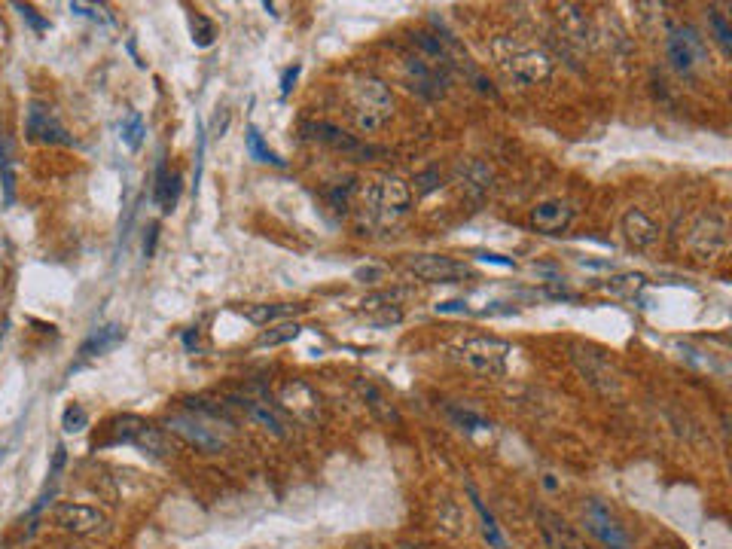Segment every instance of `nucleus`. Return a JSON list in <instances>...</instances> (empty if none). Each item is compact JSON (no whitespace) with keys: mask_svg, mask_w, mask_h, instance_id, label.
Wrapping results in <instances>:
<instances>
[{"mask_svg":"<svg viewBox=\"0 0 732 549\" xmlns=\"http://www.w3.org/2000/svg\"><path fill=\"white\" fill-rule=\"evenodd\" d=\"M354 101V122L357 129L373 135L388 126V119L394 116V95L385 80L379 77H360L351 89Z\"/></svg>","mask_w":732,"mask_h":549,"instance_id":"nucleus-1","label":"nucleus"},{"mask_svg":"<svg viewBox=\"0 0 732 549\" xmlns=\"http://www.w3.org/2000/svg\"><path fill=\"white\" fill-rule=\"evenodd\" d=\"M513 354V345L498 336H470L452 348V357L470 370L473 376H488L498 379L507 373V360Z\"/></svg>","mask_w":732,"mask_h":549,"instance_id":"nucleus-2","label":"nucleus"},{"mask_svg":"<svg viewBox=\"0 0 732 549\" xmlns=\"http://www.w3.org/2000/svg\"><path fill=\"white\" fill-rule=\"evenodd\" d=\"M107 431H110L107 446H135L138 452L153 455V458H168L174 452L162 427H156V424H150L147 418H138V415L113 418Z\"/></svg>","mask_w":732,"mask_h":549,"instance_id":"nucleus-3","label":"nucleus"},{"mask_svg":"<svg viewBox=\"0 0 732 549\" xmlns=\"http://www.w3.org/2000/svg\"><path fill=\"white\" fill-rule=\"evenodd\" d=\"M665 55L678 74H696L708 61V43L693 25H668Z\"/></svg>","mask_w":732,"mask_h":549,"instance_id":"nucleus-4","label":"nucleus"},{"mask_svg":"<svg viewBox=\"0 0 732 549\" xmlns=\"http://www.w3.org/2000/svg\"><path fill=\"white\" fill-rule=\"evenodd\" d=\"M729 248V223L720 211H702L690 226V251L699 263H714Z\"/></svg>","mask_w":732,"mask_h":549,"instance_id":"nucleus-5","label":"nucleus"},{"mask_svg":"<svg viewBox=\"0 0 732 549\" xmlns=\"http://www.w3.org/2000/svg\"><path fill=\"white\" fill-rule=\"evenodd\" d=\"M49 522L71 537H98V534H107V528H110V519L104 510H98L92 504H80V501L55 504L49 513Z\"/></svg>","mask_w":732,"mask_h":549,"instance_id":"nucleus-6","label":"nucleus"},{"mask_svg":"<svg viewBox=\"0 0 732 549\" xmlns=\"http://www.w3.org/2000/svg\"><path fill=\"white\" fill-rule=\"evenodd\" d=\"M583 528L604 546V549H635L629 528L610 513V507L598 498L583 504Z\"/></svg>","mask_w":732,"mask_h":549,"instance_id":"nucleus-7","label":"nucleus"},{"mask_svg":"<svg viewBox=\"0 0 732 549\" xmlns=\"http://www.w3.org/2000/svg\"><path fill=\"white\" fill-rule=\"evenodd\" d=\"M305 138L321 144V147H330L342 156H351V159H370V156H379L385 153L382 147H373V144H363L360 138L348 135L342 126H336V122H327V119H312V122H305L302 126Z\"/></svg>","mask_w":732,"mask_h":549,"instance_id":"nucleus-8","label":"nucleus"},{"mask_svg":"<svg viewBox=\"0 0 732 549\" xmlns=\"http://www.w3.org/2000/svg\"><path fill=\"white\" fill-rule=\"evenodd\" d=\"M370 202H373V214L379 217V223L388 226L409 211L412 190H409V183L400 180L397 174H385V177H379V183L370 187Z\"/></svg>","mask_w":732,"mask_h":549,"instance_id":"nucleus-9","label":"nucleus"},{"mask_svg":"<svg viewBox=\"0 0 732 549\" xmlns=\"http://www.w3.org/2000/svg\"><path fill=\"white\" fill-rule=\"evenodd\" d=\"M501 68L516 86H537L553 77V58L540 49H513L501 58Z\"/></svg>","mask_w":732,"mask_h":549,"instance_id":"nucleus-10","label":"nucleus"},{"mask_svg":"<svg viewBox=\"0 0 732 549\" xmlns=\"http://www.w3.org/2000/svg\"><path fill=\"white\" fill-rule=\"evenodd\" d=\"M165 427H168V434H174V437H180L183 443L196 446L199 452L217 455V452L226 449V437L217 431V427H214L211 421H205V418H199V415H193V412H187V415H171V418L165 421Z\"/></svg>","mask_w":732,"mask_h":549,"instance_id":"nucleus-11","label":"nucleus"},{"mask_svg":"<svg viewBox=\"0 0 732 549\" xmlns=\"http://www.w3.org/2000/svg\"><path fill=\"white\" fill-rule=\"evenodd\" d=\"M28 138L34 144H49V147H74V135L65 129V122L58 119V113L43 104V101H31L28 104V126H25Z\"/></svg>","mask_w":732,"mask_h":549,"instance_id":"nucleus-12","label":"nucleus"},{"mask_svg":"<svg viewBox=\"0 0 732 549\" xmlns=\"http://www.w3.org/2000/svg\"><path fill=\"white\" fill-rule=\"evenodd\" d=\"M571 360L574 366L580 370V376L604 397L610 394H620V379H617V370H614V363H610L601 351L595 348H583V345H574L571 348Z\"/></svg>","mask_w":732,"mask_h":549,"instance_id":"nucleus-13","label":"nucleus"},{"mask_svg":"<svg viewBox=\"0 0 732 549\" xmlns=\"http://www.w3.org/2000/svg\"><path fill=\"white\" fill-rule=\"evenodd\" d=\"M534 522L540 531V540L546 549H592L583 534L559 513L546 510V507H534Z\"/></svg>","mask_w":732,"mask_h":549,"instance_id":"nucleus-14","label":"nucleus"},{"mask_svg":"<svg viewBox=\"0 0 732 549\" xmlns=\"http://www.w3.org/2000/svg\"><path fill=\"white\" fill-rule=\"evenodd\" d=\"M406 272L427 281V284H458L464 278L473 275V269L461 260L452 257H440V254H424L406 263Z\"/></svg>","mask_w":732,"mask_h":549,"instance_id":"nucleus-15","label":"nucleus"},{"mask_svg":"<svg viewBox=\"0 0 732 549\" xmlns=\"http://www.w3.org/2000/svg\"><path fill=\"white\" fill-rule=\"evenodd\" d=\"M406 77H409V89L418 92L427 101L443 98L446 86H449V68L434 65V61H427L421 55H409L406 58Z\"/></svg>","mask_w":732,"mask_h":549,"instance_id":"nucleus-16","label":"nucleus"},{"mask_svg":"<svg viewBox=\"0 0 732 549\" xmlns=\"http://www.w3.org/2000/svg\"><path fill=\"white\" fill-rule=\"evenodd\" d=\"M226 406H229V409H238V412H241L244 418H248V421L260 424L263 431H266V434H272L275 440H287V437H290L284 415H281L275 406H269L263 397H251V394H232V397L226 400Z\"/></svg>","mask_w":732,"mask_h":549,"instance_id":"nucleus-17","label":"nucleus"},{"mask_svg":"<svg viewBox=\"0 0 732 549\" xmlns=\"http://www.w3.org/2000/svg\"><path fill=\"white\" fill-rule=\"evenodd\" d=\"M528 223L540 232V235H562L571 229L574 223V208L565 199H546L537 202L528 214Z\"/></svg>","mask_w":732,"mask_h":549,"instance_id":"nucleus-18","label":"nucleus"},{"mask_svg":"<svg viewBox=\"0 0 732 549\" xmlns=\"http://www.w3.org/2000/svg\"><path fill=\"white\" fill-rule=\"evenodd\" d=\"M620 229H623V238L632 244L635 251H647L659 241V226L641 208H629L620 220Z\"/></svg>","mask_w":732,"mask_h":549,"instance_id":"nucleus-19","label":"nucleus"},{"mask_svg":"<svg viewBox=\"0 0 732 549\" xmlns=\"http://www.w3.org/2000/svg\"><path fill=\"white\" fill-rule=\"evenodd\" d=\"M354 391H357V397L366 403V409H370L379 421H385V424H400V412H397V406L388 400V394H385L379 385H373L370 379H354Z\"/></svg>","mask_w":732,"mask_h":549,"instance_id":"nucleus-20","label":"nucleus"},{"mask_svg":"<svg viewBox=\"0 0 732 549\" xmlns=\"http://www.w3.org/2000/svg\"><path fill=\"white\" fill-rule=\"evenodd\" d=\"M556 22L562 28V34L577 43V46H589L592 43V25L589 16L577 7V4H559L556 7Z\"/></svg>","mask_w":732,"mask_h":549,"instance_id":"nucleus-21","label":"nucleus"},{"mask_svg":"<svg viewBox=\"0 0 732 549\" xmlns=\"http://www.w3.org/2000/svg\"><path fill=\"white\" fill-rule=\"evenodd\" d=\"M281 403H284V409H290L296 418H302V421H312V418H318V394L309 388V385H302V382H293V385H284V391H281Z\"/></svg>","mask_w":732,"mask_h":549,"instance_id":"nucleus-22","label":"nucleus"},{"mask_svg":"<svg viewBox=\"0 0 732 549\" xmlns=\"http://www.w3.org/2000/svg\"><path fill=\"white\" fill-rule=\"evenodd\" d=\"M153 199L162 208V214H171L177 199H180V174L168 171L165 159H159L156 165V187H153Z\"/></svg>","mask_w":732,"mask_h":549,"instance_id":"nucleus-23","label":"nucleus"},{"mask_svg":"<svg viewBox=\"0 0 732 549\" xmlns=\"http://www.w3.org/2000/svg\"><path fill=\"white\" fill-rule=\"evenodd\" d=\"M122 339H126V327L122 324H107V327H98L83 345H80V360H92V357H101L107 354L110 348H116Z\"/></svg>","mask_w":732,"mask_h":549,"instance_id":"nucleus-24","label":"nucleus"},{"mask_svg":"<svg viewBox=\"0 0 732 549\" xmlns=\"http://www.w3.org/2000/svg\"><path fill=\"white\" fill-rule=\"evenodd\" d=\"M305 312V305H296V302H260V305H251V309H244V318H248L251 324L257 327H266L272 321H284L290 315H299Z\"/></svg>","mask_w":732,"mask_h":549,"instance_id":"nucleus-25","label":"nucleus"},{"mask_svg":"<svg viewBox=\"0 0 732 549\" xmlns=\"http://www.w3.org/2000/svg\"><path fill=\"white\" fill-rule=\"evenodd\" d=\"M412 46L418 49V55L421 58H427V61H434V65H443V68H449V49H446V40L443 37H437V34H431V31H415L412 34Z\"/></svg>","mask_w":732,"mask_h":549,"instance_id":"nucleus-26","label":"nucleus"},{"mask_svg":"<svg viewBox=\"0 0 732 549\" xmlns=\"http://www.w3.org/2000/svg\"><path fill=\"white\" fill-rule=\"evenodd\" d=\"M0 183H4V202L13 205L16 202V147H13L10 135L0 144Z\"/></svg>","mask_w":732,"mask_h":549,"instance_id":"nucleus-27","label":"nucleus"},{"mask_svg":"<svg viewBox=\"0 0 732 549\" xmlns=\"http://www.w3.org/2000/svg\"><path fill=\"white\" fill-rule=\"evenodd\" d=\"M244 144H248V156L254 159V162H263V165H275V168H284L287 165V159H281L266 141H263V135H260V129L257 126H248V135H244Z\"/></svg>","mask_w":732,"mask_h":549,"instance_id":"nucleus-28","label":"nucleus"},{"mask_svg":"<svg viewBox=\"0 0 732 549\" xmlns=\"http://www.w3.org/2000/svg\"><path fill=\"white\" fill-rule=\"evenodd\" d=\"M144 135H147L144 116L138 110H129L126 116H122V122H119V138H122V144H126L129 150H141Z\"/></svg>","mask_w":732,"mask_h":549,"instance_id":"nucleus-29","label":"nucleus"},{"mask_svg":"<svg viewBox=\"0 0 732 549\" xmlns=\"http://www.w3.org/2000/svg\"><path fill=\"white\" fill-rule=\"evenodd\" d=\"M470 498H473V507H476V513H479V519H482V537L488 540V546H492V549H507V540H504V534H501L495 516L485 510V504L479 501V495L473 492V488H470Z\"/></svg>","mask_w":732,"mask_h":549,"instance_id":"nucleus-30","label":"nucleus"},{"mask_svg":"<svg viewBox=\"0 0 732 549\" xmlns=\"http://www.w3.org/2000/svg\"><path fill=\"white\" fill-rule=\"evenodd\" d=\"M299 333H302V327H299L296 321H284V324H278V327H269V330L257 339V345H260V348L284 345V342H293Z\"/></svg>","mask_w":732,"mask_h":549,"instance_id":"nucleus-31","label":"nucleus"},{"mask_svg":"<svg viewBox=\"0 0 732 549\" xmlns=\"http://www.w3.org/2000/svg\"><path fill=\"white\" fill-rule=\"evenodd\" d=\"M446 412L452 415V421H455L458 427H464L467 434H473V431H488V427H492L482 415H476V412H470V409H461V406H452V403L446 406Z\"/></svg>","mask_w":732,"mask_h":549,"instance_id":"nucleus-32","label":"nucleus"},{"mask_svg":"<svg viewBox=\"0 0 732 549\" xmlns=\"http://www.w3.org/2000/svg\"><path fill=\"white\" fill-rule=\"evenodd\" d=\"M190 28H193V43H196L199 49L211 46V43H214V37H217L214 22H211L208 16H202V13H193V16H190Z\"/></svg>","mask_w":732,"mask_h":549,"instance_id":"nucleus-33","label":"nucleus"},{"mask_svg":"<svg viewBox=\"0 0 732 549\" xmlns=\"http://www.w3.org/2000/svg\"><path fill=\"white\" fill-rule=\"evenodd\" d=\"M61 427H65L68 434H83L89 427V412L80 403H71L65 409V415H61Z\"/></svg>","mask_w":732,"mask_h":549,"instance_id":"nucleus-34","label":"nucleus"},{"mask_svg":"<svg viewBox=\"0 0 732 549\" xmlns=\"http://www.w3.org/2000/svg\"><path fill=\"white\" fill-rule=\"evenodd\" d=\"M708 25H711V31H714L717 43L723 46V52H729V49H732V31H729V25H726L723 13H717V10H708Z\"/></svg>","mask_w":732,"mask_h":549,"instance_id":"nucleus-35","label":"nucleus"},{"mask_svg":"<svg viewBox=\"0 0 732 549\" xmlns=\"http://www.w3.org/2000/svg\"><path fill=\"white\" fill-rule=\"evenodd\" d=\"M354 190H357V187H354V180H345V183H336V187L327 193V199H330V205H333L336 211H348Z\"/></svg>","mask_w":732,"mask_h":549,"instance_id":"nucleus-36","label":"nucleus"},{"mask_svg":"<svg viewBox=\"0 0 732 549\" xmlns=\"http://www.w3.org/2000/svg\"><path fill=\"white\" fill-rule=\"evenodd\" d=\"M604 287L610 293H635V290L644 287V275H620V278H610Z\"/></svg>","mask_w":732,"mask_h":549,"instance_id":"nucleus-37","label":"nucleus"},{"mask_svg":"<svg viewBox=\"0 0 732 549\" xmlns=\"http://www.w3.org/2000/svg\"><path fill=\"white\" fill-rule=\"evenodd\" d=\"M437 187H440V171L437 168H427V171L415 174V190H418V196H431Z\"/></svg>","mask_w":732,"mask_h":549,"instance_id":"nucleus-38","label":"nucleus"},{"mask_svg":"<svg viewBox=\"0 0 732 549\" xmlns=\"http://www.w3.org/2000/svg\"><path fill=\"white\" fill-rule=\"evenodd\" d=\"M437 312L440 315H467V302L464 299H446V302H437Z\"/></svg>","mask_w":732,"mask_h":549,"instance_id":"nucleus-39","label":"nucleus"},{"mask_svg":"<svg viewBox=\"0 0 732 549\" xmlns=\"http://www.w3.org/2000/svg\"><path fill=\"white\" fill-rule=\"evenodd\" d=\"M16 10H19V13H22V16H25V19H28V22H31V25H34L37 31H46V28H49V22H46V19H40L34 7H22V4H19Z\"/></svg>","mask_w":732,"mask_h":549,"instance_id":"nucleus-40","label":"nucleus"},{"mask_svg":"<svg viewBox=\"0 0 732 549\" xmlns=\"http://www.w3.org/2000/svg\"><path fill=\"white\" fill-rule=\"evenodd\" d=\"M296 77H299V65H293V68H287V71L281 74V95H290V89H293Z\"/></svg>","mask_w":732,"mask_h":549,"instance_id":"nucleus-41","label":"nucleus"},{"mask_svg":"<svg viewBox=\"0 0 732 549\" xmlns=\"http://www.w3.org/2000/svg\"><path fill=\"white\" fill-rule=\"evenodd\" d=\"M71 13H77V16H89V19H104L101 16V10H95V7H89V4H71Z\"/></svg>","mask_w":732,"mask_h":549,"instance_id":"nucleus-42","label":"nucleus"},{"mask_svg":"<svg viewBox=\"0 0 732 549\" xmlns=\"http://www.w3.org/2000/svg\"><path fill=\"white\" fill-rule=\"evenodd\" d=\"M479 260H485V263H495V266H507V269H513V266H516L513 260H507V257H498V254H482Z\"/></svg>","mask_w":732,"mask_h":549,"instance_id":"nucleus-43","label":"nucleus"},{"mask_svg":"<svg viewBox=\"0 0 732 549\" xmlns=\"http://www.w3.org/2000/svg\"><path fill=\"white\" fill-rule=\"evenodd\" d=\"M52 549H89L86 543H58V546H52Z\"/></svg>","mask_w":732,"mask_h":549,"instance_id":"nucleus-44","label":"nucleus"},{"mask_svg":"<svg viewBox=\"0 0 732 549\" xmlns=\"http://www.w3.org/2000/svg\"><path fill=\"white\" fill-rule=\"evenodd\" d=\"M360 549H382V546H376V543H366V546H360Z\"/></svg>","mask_w":732,"mask_h":549,"instance_id":"nucleus-45","label":"nucleus"},{"mask_svg":"<svg viewBox=\"0 0 732 549\" xmlns=\"http://www.w3.org/2000/svg\"><path fill=\"white\" fill-rule=\"evenodd\" d=\"M0 339H4V330H0Z\"/></svg>","mask_w":732,"mask_h":549,"instance_id":"nucleus-46","label":"nucleus"}]
</instances>
